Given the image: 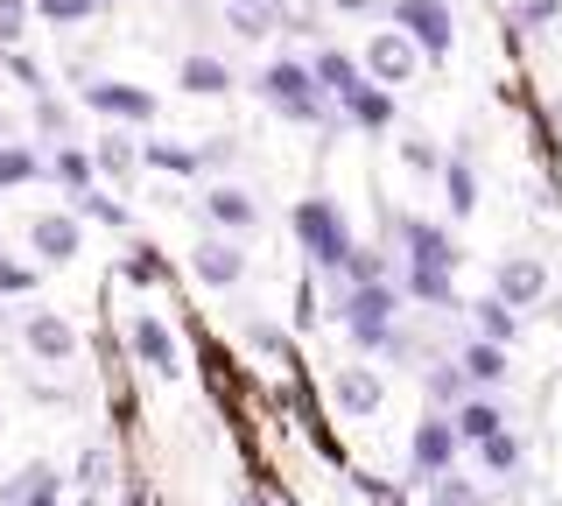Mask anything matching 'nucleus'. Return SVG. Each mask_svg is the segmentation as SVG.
<instances>
[{
    "instance_id": "1",
    "label": "nucleus",
    "mask_w": 562,
    "mask_h": 506,
    "mask_svg": "<svg viewBox=\"0 0 562 506\" xmlns=\"http://www.w3.org/2000/svg\"><path fill=\"white\" fill-rule=\"evenodd\" d=\"M394 247H401V295L422 310H457V233L436 218H415V212H394Z\"/></svg>"
},
{
    "instance_id": "2",
    "label": "nucleus",
    "mask_w": 562,
    "mask_h": 506,
    "mask_svg": "<svg viewBox=\"0 0 562 506\" xmlns=\"http://www.w3.org/2000/svg\"><path fill=\"white\" fill-rule=\"evenodd\" d=\"M401 295L394 282H366V289H338V324L351 338V352L359 359H394L408 352V338H401Z\"/></svg>"
},
{
    "instance_id": "3",
    "label": "nucleus",
    "mask_w": 562,
    "mask_h": 506,
    "mask_svg": "<svg viewBox=\"0 0 562 506\" xmlns=\"http://www.w3.org/2000/svg\"><path fill=\"white\" fill-rule=\"evenodd\" d=\"M254 99H260V106H268L274 120H289V127H324V134L338 127V106L316 92V78H310V64H303V57H274V64H260Z\"/></svg>"
},
{
    "instance_id": "4",
    "label": "nucleus",
    "mask_w": 562,
    "mask_h": 506,
    "mask_svg": "<svg viewBox=\"0 0 562 506\" xmlns=\"http://www.w3.org/2000/svg\"><path fill=\"white\" fill-rule=\"evenodd\" d=\"M289 233H295V247L310 254V268H324V274H338L345 254L359 247V233H351V218L338 212V198H295Z\"/></svg>"
},
{
    "instance_id": "5",
    "label": "nucleus",
    "mask_w": 562,
    "mask_h": 506,
    "mask_svg": "<svg viewBox=\"0 0 562 506\" xmlns=\"http://www.w3.org/2000/svg\"><path fill=\"white\" fill-rule=\"evenodd\" d=\"M78 106L85 113H99L105 127H155V113H162V99L148 92V85H127V78H78Z\"/></svg>"
},
{
    "instance_id": "6",
    "label": "nucleus",
    "mask_w": 562,
    "mask_h": 506,
    "mask_svg": "<svg viewBox=\"0 0 562 506\" xmlns=\"http://www.w3.org/2000/svg\"><path fill=\"white\" fill-rule=\"evenodd\" d=\"M386 22H394L401 36L422 49V64H443V57H450V43H457V14H450V0H386Z\"/></svg>"
},
{
    "instance_id": "7",
    "label": "nucleus",
    "mask_w": 562,
    "mask_h": 506,
    "mask_svg": "<svg viewBox=\"0 0 562 506\" xmlns=\"http://www.w3.org/2000/svg\"><path fill=\"white\" fill-rule=\"evenodd\" d=\"M359 71L380 85V92H401V85H415L422 78V49L401 36L394 22L386 29H373V36H366V49H359Z\"/></svg>"
},
{
    "instance_id": "8",
    "label": "nucleus",
    "mask_w": 562,
    "mask_h": 506,
    "mask_svg": "<svg viewBox=\"0 0 562 506\" xmlns=\"http://www.w3.org/2000/svg\"><path fill=\"white\" fill-rule=\"evenodd\" d=\"M492 295H499V303L514 310V317L541 310V303H549V260H541V254H527V247L499 254V268H492Z\"/></svg>"
},
{
    "instance_id": "9",
    "label": "nucleus",
    "mask_w": 562,
    "mask_h": 506,
    "mask_svg": "<svg viewBox=\"0 0 562 506\" xmlns=\"http://www.w3.org/2000/svg\"><path fill=\"white\" fill-rule=\"evenodd\" d=\"M14 338H22V352L35 366H70L85 352V338H78V324L64 317V310H22V324H14Z\"/></svg>"
},
{
    "instance_id": "10",
    "label": "nucleus",
    "mask_w": 562,
    "mask_h": 506,
    "mask_svg": "<svg viewBox=\"0 0 562 506\" xmlns=\"http://www.w3.org/2000/svg\"><path fill=\"white\" fill-rule=\"evenodd\" d=\"M198 218L211 225V233H225V239H254L260 233V198L246 183H204L198 190Z\"/></svg>"
},
{
    "instance_id": "11",
    "label": "nucleus",
    "mask_w": 562,
    "mask_h": 506,
    "mask_svg": "<svg viewBox=\"0 0 562 506\" xmlns=\"http://www.w3.org/2000/svg\"><path fill=\"white\" fill-rule=\"evenodd\" d=\"M457 429H450V415H422L415 423V436H408V485H436L443 471H457Z\"/></svg>"
},
{
    "instance_id": "12",
    "label": "nucleus",
    "mask_w": 562,
    "mask_h": 506,
    "mask_svg": "<svg viewBox=\"0 0 562 506\" xmlns=\"http://www.w3.org/2000/svg\"><path fill=\"white\" fill-rule=\"evenodd\" d=\"M29 254L43 268H70L85 254V218L78 212H29Z\"/></svg>"
},
{
    "instance_id": "13",
    "label": "nucleus",
    "mask_w": 562,
    "mask_h": 506,
    "mask_svg": "<svg viewBox=\"0 0 562 506\" xmlns=\"http://www.w3.org/2000/svg\"><path fill=\"white\" fill-rule=\"evenodd\" d=\"M330 401H338L345 423H366V415H380V401H386V373L373 359H351V366L330 373Z\"/></svg>"
},
{
    "instance_id": "14",
    "label": "nucleus",
    "mask_w": 562,
    "mask_h": 506,
    "mask_svg": "<svg viewBox=\"0 0 562 506\" xmlns=\"http://www.w3.org/2000/svg\"><path fill=\"white\" fill-rule=\"evenodd\" d=\"M246 247L239 239H225V233H198V247H190V274H198L204 289H239L246 282Z\"/></svg>"
},
{
    "instance_id": "15",
    "label": "nucleus",
    "mask_w": 562,
    "mask_h": 506,
    "mask_svg": "<svg viewBox=\"0 0 562 506\" xmlns=\"http://www.w3.org/2000/svg\"><path fill=\"white\" fill-rule=\"evenodd\" d=\"M127 359H140L155 380L183 373V366H176V330L155 317V310H134V317H127Z\"/></svg>"
},
{
    "instance_id": "16",
    "label": "nucleus",
    "mask_w": 562,
    "mask_h": 506,
    "mask_svg": "<svg viewBox=\"0 0 562 506\" xmlns=\"http://www.w3.org/2000/svg\"><path fill=\"white\" fill-rule=\"evenodd\" d=\"M443 212L450 225H464V218H479V162H471V134H457V148L443 155Z\"/></svg>"
},
{
    "instance_id": "17",
    "label": "nucleus",
    "mask_w": 562,
    "mask_h": 506,
    "mask_svg": "<svg viewBox=\"0 0 562 506\" xmlns=\"http://www.w3.org/2000/svg\"><path fill=\"white\" fill-rule=\"evenodd\" d=\"M401 120V106H394V92H380L373 78H359L351 92L338 99V127H359V134H386Z\"/></svg>"
},
{
    "instance_id": "18",
    "label": "nucleus",
    "mask_w": 562,
    "mask_h": 506,
    "mask_svg": "<svg viewBox=\"0 0 562 506\" xmlns=\"http://www.w3.org/2000/svg\"><path fill=\"white\" fill-rule=\"evenodd\" d=\"M457 373H464L471 394H499L506 373H514V359H506V345H485V338H464L457 345Z\"/></svg>"
},
{
    "instance_id": "19",
    "label": "nucleus",
    "mask_w": 562,
    "mask_h": 506,
    "mask_svg": "<svg viewBox=\"0 0 562 506\" xmlns=\"http://www.w3.org/2000/svg\"><path fill=\"white\" fill-rule=\"evenodd\" d=\"M0 506H64V479H57V464L29 458L8 485H0Z\"/></svg>"
},
{
    "instance_id": "20",
    "label": "nucleus",
    "mask_w": 562,
    "mask_h": 506,
    "mask_svg": "<svg viewBox=\"0 0 562 506\" xmlns=\"http://www.w3.org/2000/svg\"><path fill=\"white\" fill-rule=\"evenodd\" d=\"M176 85H183L190 99H225L233 92V64L211 57V49H183V57H176Z\"/></svg>"
},
{
    "instance_id": "21",
    "label": "nucleus",
    "mask_w": 562,
    "mask_h": 506,
    "mask_svg": "<svg viewBox=\"0 0 562 506\" xmlns=\"http://www.w3.org/2000/svg\"><path fill=\"white\" fill-rule=\"evenodd\" d=\"M506 423H514V415H506L499 408V394H464V401H457V408H450V429H457V443H485V436H499Z\"/></svg>"
},
{
    "instance_id": "22",
    "label": "nucleus",
    "mask_w": 562,
    "mask_h": 506,
    "mask_svg": "<svg viewBox=\"0 0 562 506\" xmlns=\"http://www.w3.org/2000/svg\"><path fill=\"white\" fill-rule=\"evenodd\" d=\"M303 64H310V78H316V92H324V99H330V106H338V99L351 92V85H359V78H366V71H359V57H351V49H338V43H316V49H310V57H303Z\"/></svg>"
},
{
    "instance_id": "23",
    "label": "nucleus",
    "mask_w": 562,
    "mask_h": 506,
    "mask_svg": "<svg viewBox=\"0 0 562 506\" xmlns=\"http://www.w3.org/2000/svg\"><path fill=\"white\" fill-rule=\"evenodd\" d=\"M43 177H49V183H64L70 198L99 190V169H92V148H85V142H57V148L43 155Z\"/></svg>"
},
{
    "instance_id": "24",
    "label": "nucleus",
    "mask_w": 562,
    "mask_h": 506,
    "mask_svg": "<svg viewBox=\"0 0 562 506\" xmlns=\"http://www.w3.org/2000/svg\"><path fill=\"white\" fill-rule=\"evenodd\" d=\"M92 169H99L105 183H134L140 177V142H134L127 127H105L99 142H92Z\"/></svg>"
},
{
    "instance_id": "25",
    "label": "nucleus",
    "mask_w": 562,
    "mask_h": 506,
    "mask_svg": "<svg viewBox=\"0 0 562 506\" xmlns=\"http://www.w3.org/2000/svg\"><path fill=\"white\" fill-rule=\"evenodd\" d=\"M225 29H233L239 43H268V36H281V14L274 8H260V0H225Z\"/></svg>"
},
{
    "instance_id": "26",
    "label": "nucleus",
    "mask_w": 562,
    "mask_h": 506,
    "mask_svg": "<svg viewBox=\"0 0 562 506\" xmlns=\"http://www.w3.org/2000/svg\"><path fill=\"white\" fill-rule=\"evenodd\" d=\"M471 338H485V345H514V338H520V317L485 289L479 303H471Z\"/></svg>"
},
{
    "instance_id": "27",
    "label": "nucleus",
    "mask_w": 562,
    "mask_h": 506,
    "mask_svg": "<svg viewBox=\"0 0 562 506\" xmlns=\"http://www.w3.org/2000/svg\"><path fill=\"white\" fill-rule=\"evenodd\" d=\"M422 373V394H429V408L436 415H450L457 401H464L471 387H464V373H457V359H429V366H415Z\"/></svg>"
},
{
    "instance_id": "28",
    "label": "nucleus",
    "mask_w": 562,
    "mask_h": 506,
    "mask_svg": "<svg viewBox=\"0 0 562 506\" xmlns=\"http://www.w3.org/2000/svg\"><path fill=\"white\" fill-rule=\"evenodd\" d=\"M471 458H479L485 479H514L520 458H527V443H520L514 429H499V436H485V443H471Z\"/></svg>"
},
{
    "instance_id": "29",
    "label": "nucleus",
    "mask_w": 562,
    "mask_h": 506,
    "mask_svg": "<svg viewBox=\"0 0 562 506\" xmlns=\"http://www.w3.org/2000/svg\"><path fill=\"white\" fill-rule=\"evenodd\" d=\"M394 155H401V169H408L415 183H436V177H443V142H429V134H401Z\"/></svg>"
},
{
    "instance_id": "30",
    "label": "nucleus",
    "mask_w": 562,
    "mask_h": 506,
    "mask_svg": "<svg viewBox=\"0 0 562 506\" xmlns=\"http://www.w3.org/2000/svg\"><path fill=\"white\" fill-rule=\"evenodd\" d=\"M43 183V148L35 142H0V190Z\"/></svg>"
},
{
    "instance_id": "31",
    "label": "nucleus",
    "mask_w": 562,
    "mask_h": 506,
    "mask_svg": "<svg viewBox=\"0 0 562 506\" xmlns=\"http://www.w3.org/2000/svg\"><path fill=\"white\" fill-rule=\"evenodd\" d=\"M70 485H78V493H113V450L85 443L78 458H70Z\"/></svg>"
},
{
    "instance_id": "32",
    "label": "nucleus",
    "mask_w": 562,
    "mask_h": 506,
    "mask_svg": "<svg viewBox=\"0 0 562 506\" xmlns=\"http://www.w3.org/2000/svg\"><path fill=\"white\" fill-rule=\"evenodd\" d=\"M120 282H127V289H162V282H169V260L155 254L148 239H140V247L120 254Z\"/></svg>"
},
{
    "instance_id": "33",
    "label": "nucleus",
    "mask_w": 562,
    "mask_h": 506,
    "mask_svg": "<svg viewBox=\"0 0 562 506\" xmlns=\"http://www.w3.org/2000/svg\"><path fill=\"white\" fill-rule=\"evenodd\" d=\"M422 493H429V506H485V485L464 479V471H443V479L422 485Z\"/></svg>"
},
{
    "instance_id": "34",
    "label": "nucleus",
    "mask_w": 562,
    "mask_h": 506,
    "mask_svg": "<svg viewBox=\"0 0 562 506\" xmlns=\"http://www.w3.org/2000/svg\"><path fill=\"white\" fill-rule=\"evenodd\" d=\"M246 345H254L260 359H274V366H289V330H281L274 317H246Z\"/></svg>"
},
{
    "instance_id": "35",
    "label": "nucleus",
    "mask_w": 562,
    "mask_h": 506,
    "mask_svg": "<svg viewBox=\"0 0 562 506\" xmlns=\"http://www.w3.org/2000/svg\"><path fill=\"white\" fill-rule=\"evenodd\" d=\"M29 106H35V113H29V120H35V134H43L49 148L70 142V113H64V99H49V92H43V99H29Z\"/></svg>"
},
{
    "instance_id": "36",
    "label": "nucleus",
    "mask_w": 562,
    "mask_h": 506,
    "mask_svg": "<svg viewBox=\"0 0 562 506\" xmlns=\"http://www.w3.org/2000/svg\"><path fill=\"white\" fill-rule=\"evenodd\" d=\"M35 282H43L35 260H14L8 247H0V303H8V295H35Z\"/></svg>"
},
{
    "instance_id": "37",
    "label": "nucleus",
    "mask_w": 562,
    "mask_h": 506,
    "mask_svg": "<svg viewBox=\"0 0 562 506\" xmlns=\"http://www.w3.org/2000/svg\"><path fill=\"white\" fill-rule=\"evenodd\" d=\"M0 71H8L14 85H22L29 99H43V92H49V71H43L35 57H22V49H8V57H0Z\"/></svg>"
},
{
    "instance_id": "38",
    "label": "nucleus",
    "mask_w": 562,
    "mask_h": 506,
    "mask_svg": "<svg viewBox=\"0 0 562 506\" xmlns=\"http://www.w3.org/2000/svg\"><path fill=\"white\" fill-rule=\"evenodd\" d=\"M78 218H99V225H113V233H127V204H120V198H105V190H85V198H78Z\"/></svg>"
},
{
    "instance_id": "39",
    "label": "nucleus",
    "mask_w": 562,
    "mask_h": 506,
    "mask_svg": "<svg viewBox=\"0 0 562 506\" xmlns=\"http://www.w3.org/2000/svg\"><path fill=\"white\" fill-rule=\"evenodd\" d=\"M29 14L43 29H70V22H85V14H92V0H29Z\"/></svg>"
},
{
    "instance_id": "40",
    "label": "nucleus",
    "mask_w": 562,
    "mask_h": 506,
    "mask_svg": "<svg viewBox=\"0 0 562 506\" xmlns=\"http://www.w3.org/2000/svg\"><path fill=\"white\" fill-rule=\"evenodd\" d=\"M29 22H35V14H29V0H0V49H14V43H22V36H29Z\"/></svg>"
},
{
    "instance_id": "41",
    "label": "nucleus",
    "mask_w": 562,
    "mask_h": 506,
    "mask_svg": "<svg viewBox=\"0 0 562 506\" xmlns=\"http://www.w3.org/2000/svg\"><path fill=\"white\" fill-rule=\"evenodd\" d=\"M514 22H527V29H549V22H562V0H520V8H514Z\"/></svg>"
},
{
    "instance_id": "42",
    "label": "nucleus",
    "mask_w": 562,
    "mask_h": 506,
    "mask_svg": "<svg viewBox=\"0 0 562 506\" xmlns=\"http://www.w3.org/2000/svg\"><path fill=\"white\" fill-rule=\"evenodd\" d=\"M246 506H295V493H281L274 479H254V493H246Z\"/></svg>"
},
{
    "instance_id": "43",
    "label": "nucleus",
    "mask_w": 562,
    "mask_h": 506,
    "mask_svg": "<svg viewBox=\"0 0 562 506\" xmlns=\"http://www.w3.org/2000/svg\"><path fill=\"white\" fill-rule=\"evenodd\" d=\"M338 14H386V0H330Z\"/></svg>"
},
{
    "instance_id": "44",
    "label": "nucleus",
    "mask_w": 562,
    "mask_h": 506,
    "mask_svg": "<svg viewBox=\"0 0 562 506\" xmlns=\"http://www.w3.org/2000/svg\"><path fill=\"white\" fill-rule=\"evenodd\" d=\"M92 8H120V0H92Z\"/></svg>"
},
{
    "instance_id": "45",
    "label": "nucleus",
    "mask_w": 562,
    "mask_h": 506,
    "mask_svg": "<svg viewBox=\"0 0 562 506\" xmlns=\"http://www.w3.org/2000/svg\"><path fill=\"white\" fill-rule=\"evenodd\" d=\"M0 330H8V310H0Z\"/></svg>"
},
{
    "instance_id": "46",
    "label": "nucleus",
    "mask_w": 562,
    "mask_h": 506,
    "mask_svg": "<svg viewBox=\"0 0 562 506\" xmlns=\"http://www.w3.org/2000/svg\"><path fill=\"white\" fill-rule=\"evenodd\" d=\"M0 57H8V49H0Z\"/></svg>"
}]
</instances>
